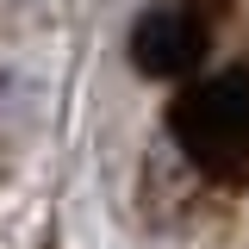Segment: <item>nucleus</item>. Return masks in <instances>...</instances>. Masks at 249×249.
<instances>
[{
    "instance_id": "nucleus-1",
    "label": "nucleus",
    "mask_w": 249,
    "mask_h": 249,
    "mask_svg": "<svg viewBox=\"0 0 249 249\" xmlns=\"http://www.w3.org/2000/svg\"><path fill=\"white\" fill-rule=\"evenodd\" d=\"M168 137L199 175L243 181L249 175V75L243 69L193 75L168 106Z\"/></svg>"
},
{
    "instance_id": "nucleus-2",
    "label": "nucleus",
    "mask_w": 249,
    "mask_h": 249,
    "mask_svg": "<svg viewBox=\"0 0 249 249\" xmlns=\"http://www.w3.org/2000/svg\"><path fill=\"white\" fill-rule=\"evenodd\" d=\"M131 62L156 75V81H181L193 75L206 50H212V25H206V13L199 6H150L137 25H131Z\"/></svg>"
},
{
    "instance_id": "nucleus-3",
    "label": "nucleus",
    "mask_w": 249,
    "mask_h": 249,
    "mask_svg": "<svg viewBox=\"0 0 249 249\" xmlns=\"http://www.w3.org/2000/svg\"><path fill=\"white\" fill-rule=\"evenodd\" d=\"M50 112V81L25 62L0 56V137H25Z\"/></svg>"
},
{
    "instance_id": "nucleus-4",
    "label": "nucleus",
    "mask_w": 249,
    "mask_h": 249,
    "mask_svg": "<svg viewBox=\"0 0 249 249\" xmlns=\"http://www.w3.org/2000/svg\"><path fill=\"white\" fill-rule=\"evenodd\" d=\"M44 0H0V19H31Z\"/></svg>"
}]
</instances>
